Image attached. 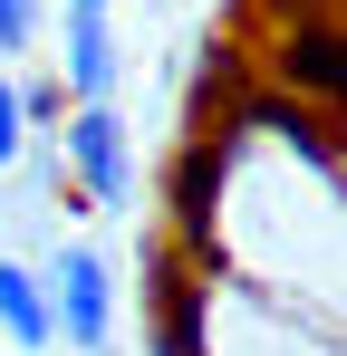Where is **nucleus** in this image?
<instances>
[{"label": "nucleus", "mask_w": 347, "mask_h": 356, "mask_svg": "<svg viewBox=\"0 0 347 356\" xmlns=\"http://www.w3.org/2000/svg\"><path fill=\"white\" fill-rule=\"evenodd\" d=\"M58 145H68V183L87 193V212H135V135H125V116H116V97L68 106Z\"/></svg>", "instance_id": "f257e3e1"}, {"label": "nucleus", "mask_w": 347, "mask_h": 356, "mask_svg": "<svg viewBox=\"0 0 347 356\" xmlns=\"http://www.w3.org/2000/svg\"><path fill=\"white\" fill-rule=\"evenodd\" d=\"M49 298H58V337H68L77 356H107V347H116V260H107V250L58 241Z\"/></svg>", "instance_id": "f03ea898"}, {"label": "nucleus", "mask_w": 347, "mask_h": 356, "mask_svg": "<svg viewBox=\"0 0 347 356\" xmlns=\"http://www.w3.org/2000/svg\"><path fill=\"white\" fill-rule=\"evenodd\" d=\"M58 77H68V97H77V106H87V97H116L125 58H116L107 10H58Z\"/></svg>", "instance_id": "7ed1b4c3"}, {"label": "nucleus", "mask_w": 347, "mask_h": 356, "mask_svg": "<svg viewBox=\"0 0 347 356\" xmlns=\"http://www.w3.org/2000/svg\"><path fill=\"white\" fill-rule=\"evenodd\" d=\"M0 337L20 356L58 347V298H49V270H29V260H0Z\"/></svg>", "instance_id": "20e7f679"}, {"label": "nucleus", "mask_w": 347, "mask_h": 356, "mask_svg": "<svg viewBox=\"0 0 347 356\" xmlns=\"http://www.w3.org/2000/svg\"><path fill=\"white\" fill-rule=\"evenodd\" d=\"M155 356H203V298L193 289H155Z\"/></svg>", "instance_id": "39448f33"}, {"label": "nucleus", "mask_w": 347, "mask_h": 356, "mask_svg": "<svg viewBox=\"0 0 347 356\" xmlns=\"http://www.w3.org/2000/svg\"><path fill=\"white\" fill-rule=\"evenodd\" d=\"M289 77H299V87H338V97H347V39L299 29V39H289Z\"/></svg>", "instance_id": "423d86ee"}, {"label": "nucleus", "mask_w": 347, "mask_h": 356, "mask_svg": "<svg viewBox=\"0 0 347 356\" xmlns=\"http://www.w3.org/2000/svg\"><path fill=\"white\" fill-rule=\"evenodd\" d=\"M49 10H58V0H0V58L39 49V39H49Z\"/></svg>", "instance_id": "0eeeda50"}, {"label": "nucleus", "mask_w": 347, "mask_h": 356, "mask_svg": "<svg viewBox=\"0 0 347 356\" xmlns=\"http://www.w3.org/2000/svg\"><path fill=\"white\" fill-rule=\"evenodd\" d=\"M10 164H29V106H20V87L0 77V174Z\"/></svg>", "instance_id": "6e6552de"}, {"label": "nucleus", "mask_w": 347, "mask_h": 356, "mask_svg": "<svg viewBox=\"0 0 347 356\" xmlns=\"http://www.w3.org/2000/svg\"><path fill=\"white\" fill-rule=\"evenodd\" d=\"M20 106H29V125H68V77H20Z\"/></svg>", "instance_id": "1a4fd4ad"}, {"label": "nucleus", "mask_w": 347, "mask_h": 356, "mask_svg": "<svg viewBox=\"0 0 347 356\" xmlns=\"http://www.w3.org/2000/svg\"><path fill=\"white\" fill-rule=\"evenodd\" d=\"M58 10H116V0H58Z\"/></svg>", "instance_id": "9d476101"}]
</instances>
